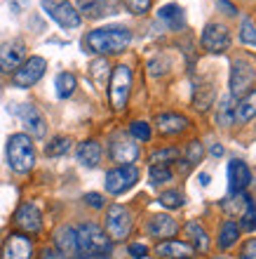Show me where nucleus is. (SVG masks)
Here are the masks:
<instances>
[{
    "label": "nucleus",
    "instance_id": "79ce46f5",
    "mask_svg": "<svg viewBox=\"0 0 256 259\" xmlns=\"http://www.w3.org/2000/svg\"><path fill=\"white\" fill-rule=\"evenodd\" d=\"M212 156H223V146H221V144H214V146H212Z\"/></svg>",
    "mask_w": 256,
    "mask_h": 259
},
{
    "label": "nucleus",
    "instance_id": "423d86ee",
    "mask_svg": "<svg viewBox=\"0 0 256 259\" xmlns=\"http://www.w3.org/2000/svg\"><path fill=\"white\" fill-rule=\"evenodd\" d=\"M129 90H132V71H129V66L120 64L111 73V104L115 111H122L127 106Z\"/></svg>",
    "mask_w": 256,
    "mask_h": 259
},
{
    "label": "nucleus",
    "instance_id": "f03ea898",
    "mask_svg": "<svg viewBox=\"0 0 256 259\" xmlns=\"http://www.w3.org/2000/svg\"><path fill=\"white\" fill-rule=\"evenodd\" d=\"M75 236L80 259H104L111 254V238L96 224H80L75 229Z\"/></svg>",
    "mask_w": 256,
    "mask_h": 259
},
{
    "label": "nucleus",
    "instance_id": "a878e982",
    "mask_svg": "<svg viewBox=\"0 0 256 259\" xmlns=\"http://www.w3.org/2000/svg\"><path fill=\"white\" fill-rule=\"evenodd\" d=\"M237 238H240V226L235 222H223L221 233H219V247L228 250V247H233L237 243Z\"/></svg>",
    "mask_w": 256,
    "mask_h": 259
},
{
    "label": "nucleus",
    "instance_id": "58836bf2",
    "mask_svg": "<svg viewBox=\"0 0 256 259\" xmlns=\"http://www.w3.org/2000/svg\"><path fill=\"white\" fill-rule=\"evenodd\" d=\"M240 259H256V238H251L249 243L242 247V252H240Z\"/></svg>",
    "mask_w": 256,
    "mask_h": 259
},
{
    "label": "nucleus",
    "instance_id": "1a4fd4ad",
    "mask_svg": "<svg viewBox=\"0 0 256 259\" xmlns=\"http://www.w3.org/2000/svg\"><path fill=\"white\" fill-rule=\"evenodd\" d=\"M256 80V71L247 59H235L230 71V97H242Z\"/></svg>",
    "mask_w": 256,
    "mask_h": 259
},
{
    "label": "nucleus",
    "instance_id": "7ed1b4c3",
    "mask_svg": "<svg viewBox=\"0 0 256 259\" xmlns=\"http://www.w3.org/2000/svg\"><path fill=\"white\" fill-rule=\"evenodd\" d=\"M7 163L17 175H26L35 165V149L31 137L24 132H17L7 139Z\"/></svg>",
    "mask_w": 256,
    "mask_h": 259
},
{
    "label": "nucleus",
    "instance_id": "f3484780",
    "mask_svg": "<svg viewBox=\"0 0 256 259\" xmlns=\"http://www.w3.org/2000/svg\"><path fill=\"white\" fill-rule=\"evenodd\" d=\"M54 245H57L61 257L66 259L78 257V236H75L73 226H59L57 233H54Z\"/></svg>",
    "mask_w": 256,
    "mask_h": 259
},
{
    "label": "nucleus",
    "instance_id": "c756f323",
    "mask_svg": "<svg viewBox=\"0 0 256 259\" xmlns=\"http://www.w3.org/2000/svg\"><path fill=\"white\" fill-rule=\"evenodd\" d=\"M68 151H71V139H68V137H54L52 142L45 146V153H47L49 158L66 156Z\"/></svg>",
    "mask_w": 256,
    "mask_h": 259
},
{
    "label": "nucleus",
    "instance_id": "6ab92c4d",
    "mask_svg": "<svg viewBox=\"0 0 256 259\" xmlns=\"http://www.w3.org/2000/svg\"><path fill=\"white\" fill-rule=\"evenodd\" d=\"M78 10L85 12L89 19H101L108 14H118V3L115 0H78Z\"/></svg>",
    "mask_w": 256,
    "mask_h": 259
},
{
    "label": "nucleus",
    "instance_id": "dca6fc26",
    "mask_svg": "<svg viewBox=\"0 0 256 259\" xmlns=\"http://www.w3.org/2000/svg\"><path fill=\"white\" fill-rule=\"evenodd\" d=\"M251 184V170L244 160H230L228 165V189L230 193H242Z\"/></svg>",
    "mask_w": 256,
    "mask_h": 259
},
{
    "label": "nucleus",
    "instance_id": "bb28decb",
    "mask_svg": "<svg viewBox=\"0 0 256 259\" xmlns=\"http://www.w3.org/2000/svg\"><path fill=\"white\" fill-rule=\"evenodd\" d=\"M75 75L73 73H68V71H64V73L57 75V80H54V88H57V97L59 99H66V97L73 95V90H75Z\"/></svg>",
    "mask_w": 256,
    "mask_h": 259
},
{
    "label": "nucleus",
    "instance_id": "4c0bfd02",
    "mask_svg": "<svg viewBox=\"0 0 256 259\" xmlns=\"http://www.w3.org/2000/svg\"><path fill=\"white\" fill-rule=\"evenodd\" d=\"M125 5L134 14H146L150 10V0H125Z\"/></svg>",
    "mask_w": 256,
    "mask_h": 259
},
{
    "label": "nucleus",
    "instance_id": "9b49d317",
    "mask_svg": "<svg viewBox=\"0 0 256 259\" xmlns=\"http://www.w3.org/2000/svg\"><path fill=\"white\" fill-rule=\"evenodd\" d=\"M202 48L212 55H223L230 48V33L223 24H207L202 31Z\"/></svg>",
    "mask_w": 256,
    "mask_h": 259
},
{
    "label": "nucleus",
    "instance_id": "4be33fe9",
    "mask_svg": "<svg viewBox=\"0 0 256 259\" xmlns=\"http://www.w3.org/2000/svg\"><path fill=\"white\" fill-rule=\"evenodd\" d=\"M158 19L165 21L172 31H179V28H183V24H186V14H183V7L176 5V3H169V5L160 7L158 10Z\"/></svg>",
    "mask_w": 256,
    "mask_h": 259
},
{
    "label": "nucleus",
    "instance_id": "4468645a",
    "mask_svg": "<svg viewBox=\"0 0 256 259\" xmlns=\"http://www.w3.org/2000/svg\"><path fill=\"white\" fill-rule=\"evenodd\" d=\"M14 224L26 233H38L42 229V214L33 203H24L14 214Z\"/></svg>",
    "mask_w": 256,
    "mask_h": 259
},
{
    "label": "nucleus",
    "instance_id": "e433bc0d",
    "mask_svg": "<svg viewBox=\"0 0 256 259\" xmlns=\"http://www.w3.org/2000/svg\"><path fill=\"white\" fill-rule=\"evenodd\" d=\"M204 156V151H202V144L200 142H190L188 144V151H186V160H188V165H195L200 163Z\"/></svg>",
    "mask_w": 256,
    "mask_h": 259
},
{
    "label": "nucleus",
    "instance_id": "b1692460",
    "mask_svg": "<svg viewBox=\"0 0 256 259\" xmlns=\"http://www.w3.org/2000/svg\"><path fill=\"white\" fill-rule=\"evenodd\" d=\"M251 203H254V200L242 191V193H230L228 198H223L221 207L226 214H230V217H242V212L247 210Z\"/></svg>",
    "mask_w": 256,
    "mask_h": 259
},
{
    "label": "nucleus",
    "instance_id": "cd10ccee",
    "mask_svg": "<svg viewBox=\"0 0 256 259\" xmlns=\"http://www.w3.org/2000/svg\"><path fill=\"white\" fill-rule=\"evenodd\" d=\"M254 116H256V90H251L237 104V118L240 120H251Z\"/></svg>",
    "mask_w": 256,
    "mask_h": 259
},
{
    "label": "nucleus",
    "instance_id": "aec40b11",
    "mask_svg": "<svg viewBox=\"0 0 256 259\" xmlns=\"http://www.w3.org/2000/svg\"><path fill=\"white\" fill-rule=\"evenodd\" d=\"M148 233L153 236V238H169V236H174L176 233V222L169 214H153V217L148 219Z\"/></svg>",
    "mask_w": 256,
    "mask_h": 259
},
{
    "label": "nucleus",
    "instance_id": "39448f33",
    "mask_svg": "<svg viewBox=\"0 0 256 259\" xmlns=\"http://www.w3.org/2000/svg\"><path fill=\"white\" fill-rule=\"evenodd\" d=\"M42 10L49 14V19H54L61 28H78L80 26V12L78 7L71 5L68 0H42Z\"/></svg>",
    "mask_w": 256,
    "mask_h": 259
},
{
    "label": "nucleus",
    "instance_id": "37998d69",
    "mask_svg": "<svg viewBox=\"0 0 256 259\" xmlns=\"http://www.w3.org/2000/svg\"><path fill=\"white\" fill-rule=\"evenodd\" d=\"M200 182H202V184L207 186V184H209V175H200Z\"/></svg>",
    "mask_w": 256,
    "mask_h": 259
},
{
    "label": "nucleus",
    "instance_id": "a211bd4d",
    "mask_svg": "<svg viewBox=\"0 0 256 259\" xmlns=\"http://www.w3.org/2000/svg\"><path fill=\"white\" fill-rule=\"evenodd\" d=\"M155 254L165 259H193L195 250H193V245L183 243V240H162L155 247Z\"/></svg>",
    "mask_w": 256,
    "mask_h": 259
},
{
    "label": "nucleus",
    "instance_id": "7c9ffc66",
    "mask_svg": "<svg viewBox=\"0 0 256 259\" xmlns=\"http://www.w3.org/2000/svg\"><path fill=\"white\" fill-rule=\"evenodd\" d=\"M174 160H179V149H160L150 156V165H165V167H169V163H174Z\"/></svg>",
    "mask_w": 256,
    "mask_h": 259
},
{
    "label": "nucleus",
    "instance_id": "c9c22d12",
    "mask_svg": "<svg viewBox=\"0 0 256 259\" xmlns=\"http://www.w3.org/2000/svg\"><path fill=\"white\" fill-rule=\"evenodd\" d=\"M240 226H242L244 231H256V205L254 203L242 212V217H240Z\"/></svg>",
    "mask_w": 256,
    "mask_h": 259
},
{
    "label": "nucleus",
    "instance_id": "f257e3e1",
    "mask_svg": "<svg viewBox=\"0 0 256 259\" xmlns=\"http://www.w3.org/2000/svg\"><path fill=\"white\" fill-rule=\"evenodd\" d=\"M132 42V33L125 26H104L89 31L85 38L89 52L94 55H118Z\"/></svg>",
    "mask_w": 256,
    "mask_h": 259
},
{
    "label": "nucleus",
    "instance_id": "393cba45",
    "mask_svg": "<svg viewBox=\"0 0 256 259\" xmlns=\"http://www.w3.org/2000/svg\"><path fill=\"white\" fill-rule=\"evenodd\" d=\"M183 231H186V236L193 240V250H197V252H207L209 250V236L197 222H188V224L183 226Z\"/></svg>",
    "mask_w": 256,
    "mask_h": 259
},
{
    "label": "nucleus",
    "instance_id": "5701e85b",
    "mask_svg": "<svg viewBox=\"0 0 256 259\" xmlns=\"http://www.w3.org/2000/svg\"><path fill=\"white\" fill-rule=\"evenodd\" d=\"M101 160V146L99 142L89 139V142H82L78 146V163L85 165V167H96Z\"/></svg>",
    "mask_w": 256,
    "mask_h": 259
},
{
    "label": "nucleus",
    "instance_id": "2f4dec72",
    "mask_svg": "<svg viewBox=\"0 0 256 259\" xmlns=\"http://www.w3.org/2000/svg\"><path fill=\"white\" fill-rule=\"evenodd\" d=\"M148 179H150V184H153V186L167 184V182H172V170H169V167H165V165H150Z\"/></svg>",
    "mask_w": 256,
    "mask_h": 259
},
{
    "label": "nucleus",
    "instance_id": "6e6552de",
    "mask_svg": "<svg viewBox=\"0 0 256 259\" xmlns=\"http://www.w3.org/2000/svg\"><path fill=\"white\" fill-rule=\"evenodd\" d=\"M132 229V212L125 205H111L106 210V236L111 240H122Z\"/></svg>",
    "mask_w": 256,
    "mask_h": 259
},
{
    "label": "nucleus",
    "instance_id": "f8f14e48",
    "mask_svg": "<svg viewBox=\"0 0 256 259\" xmlns=\"http://www.w3.org/2000/svg\"><path fill=\"white\" fill-rule=\"evenodd\" d=\"M111 158L120 165H132L139 158V144L127 135H118L111 144Z\"/></svg>",
    "mask_w": 256,
    "mask_h": 259
},
{
    "label": "nucleus",
    "instance_id": "f704fd0d",
    "mask_svg": "<svg viewBox=\"0 0 256 259\" xmlns=\"http://www.w3.org/2000/svg\"><path fill=\"white\" fill-rule=\"evenodd\" d=\"M240 40H242L244 45H251V48H256V26L251 24L249 19L242 21V28H240Z\"/></svg>",
    "mask_w": 256,
    "mask_h": 259
},
{
    "label": "nucleus",
    "instance_id": "473e14b6",
    "mask_svg": "<svg viewBox=\"0 0 256 259\" xmlns=\"http://www.w3.org/2000/svg\"><path fill=\"white\" fill-rule=\"evenodd\" d=\"M160 205H165V207H169V210H179L183 205V193L181 191H165L160 193Z\"/></svg>",
    "mask_w": 256,
    "mask_h": 259
},
{
    "label": "nucleus",
    "instance_id": "ea45409f",
    "mask_svg": "<svg viewBox=\"0 0 256 259\" xmlns=\"http://www.w3.org/2000/svg\"><path fill=\"white\" fill-rule=\"evenodd\" d=\"M129 254L134 259H143L146 254H148V247L141 245V243H134V245H129Z\"/></svg>",
    "mask_w": 256,
    "mask_h": 259
},
{
    "label": "nucleus",
    "instance_id": "c85d7f7f",
    "mask_svg": "<svg viewBox=\"0 0 256 259\" xmlns=\"http://www.w3.org/2000/svg\"><path fill=\"white\" fill-rule=\"evenodd\" d=\"M235 120V106H233V97H226L221 104H219V109H216V123L223 125V127H228L233 125Z\"/></svg>",
    "mask_w": 256,
    "mask_h": 259
},
{
    "label": "nucleus",
    "instance_id": "412c9836",
    "mask_svg": "<svg viewBox=\"0 0 256 259\" xmlns=\"http://www.w3.org/2000/svg\"><path fill=\"white\" fill-rule=\"evenodd\" d=\"M155 127L162 135H179L188 127V118L179 116V113H160L155 118Z\"/></svg>",
    "mask_w": 256,
    "mask_h": 259
},
{
    "label": "nucleus",
    "instance_id": "9d476101",
    "mask_svg": "<svg viewBox=\"0 0 256 259\" xmlns=\"http://www.w3.org/2000/svg\"><path fill=\"white\" fill-rule=\"evenodd\" d=\"M45 66H47V62H45L42 57H28L26 62L21 64L17 71H14L12 82L17 85V88H21V90L31 88V85H35V82L42 78Z\"/></svg>",
    "mask_w": 256,
    "mask_h": 259
},
{
    "label": "nucleus",
    "instance_id": "a19ab883",
    "mask_svg": "<svg viewBox=\"0 0 256 259\" xmlns=\"http://www.w3.org/2000/svg\"><path fill=\"white\" fill-rule=\"evenodd\" d=\"M85 203L89 205V207H104V198L99 196V193H85Z\"/></svg>",
    "mask_w": 256,
    "mask_h": 259
},
{
    "label": "nucleus",
    "instance_id": "0eeeda50",
    "mask_svg": "<svg viewBox=\"0 0 256 259\" xmlns=\"http://www.w3.org/2000/svg\"><path fill=\"white\" fill-rule=\"evenodd\" d=\"M136 182H139V170L134 165H120V167H113V170L106 172L104 186L111 196H120V193L129 191Z\"/></svg>",
    "mask_w": 256,
    "mask_h": 259
},
{
    "label": "nucleus",
    "instance_id": "2eb2a0df",
    "mask_svg": "<svg viewBox=\"0 0 256 259\" xmlns=\"http://www.w3.org/2000/svg\"><path fill=\"white\" fill-rule=\"evenodd\" d=\"M33 257V245L26 236L21 233H12L3 245V257L0 259H31Z\"/></svg>",
    "mask_w": 256,
    "mask_h": 259
},
{
    "label": "nucleus",
    "instance_id": "ddd939ff",
    "mask_svg": "<svg viewBox=\"0 0 256 259\" xmlns=\"http://www.w3.org/2000/svg\"><path fill=\"white\" fill-rule=\"evenodd\" d=\"M26 62V45L21 40H12V42H5L0 48V71H17L21 64Z\"/></svg>",
    "mask_w": 256,
    "mask_h": 259
},
{
    "label": "nucleus",
    "instance_id": "72a5a7b5",
    "mask_svg": "<svg viewBox=\"0 0 256 259\" xmlns=\"http://www.w3.org/2000/svg\"><path fill=\"white\" fill-rule=\"evenodd\" d=\"M129 135L134 142H148L150 139V127L148 123H143V120H134V123L129 125Z\"/></svg>",
    "mask_w": 256,
    "mask_h": 259
},
{
    "label": "nucleus",
    "instance_id": "20e7f679",
    "mask_svg": "<svg viewBox=\"0 0 256 259\" xmlns=\"http://www.w3.org/2000/svg\"><path fill=\"white\" fill-rule=\"evenodd\" d=\"M10 111L21 120V125L26 127L28 137L42 139V137L47 135V120H45V116L35 109L33 104H12Z\"/></svg>",
    "mask_w": 256,
    "mask_h": 259
}]
</instances>
